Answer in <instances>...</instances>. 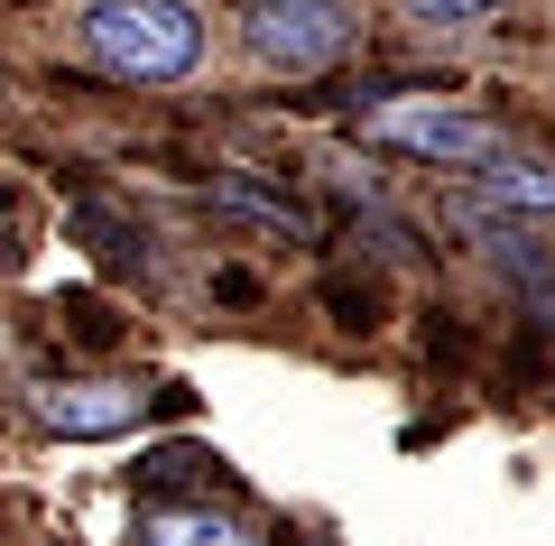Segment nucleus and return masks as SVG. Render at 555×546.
<instances>
[{
  "mask_svg": "<svg viewBox=\"0 0 555 546\" xmlns=\"http://www.w3.org/2000/svg\"><path fill=\"white\" fill-rule=\"evenodd\" d=\"M83 47L120 84H177L204 56V20H195V0H93Z\"/></svg>",
  "mask_w": 555,
  "mask_h": 546,
  "instance_id": "f257e3e1",
  "label": "nucleus"
},
{
  "mask_svg": "<svg viewBox=\"0 0 555 546\" xmlns=\"http://www.w3.org/2000/svg\"><path fill=\"white\" fill-rule=\"evenodd\" d=\"M361 139L408 149V157H426V167H473V176L509 149V130H500V120L454 112V102H371V112H361Z\"/></svg>",
  "mask_w": 555,
  "mask_h": 546,
  "instance_id": "f03ea898",
  "label": "nucleus"
},
{
  "mask_svg": "<svg viewBox=\"0 0 555 546\" xmlns=\"http://www.w3.org/2000/svg\"><path fill=\"white\" fill-rule=\"evenodd\" d=\"M241 47L269 75H324L352 56V10L343 0H250L241 10Z\"/></svg>",
  "mask_w": 555,
  "mask_h": 546,
  "instance_id": "7ed1b4c3",
  "label": "nucleus"
},
{
  "mask_svg": "<svg viewBox=\"0 0 555 546\" xmlns=\"http://www.w3.org/2000/svg\"><path fill=\"white\" fill-rule=\"evenodd\" d=\"M139 408H149L139 380H38L28 390V417L47 435H130Z\"/></svg>",
  "mask_w": 555,
  "mask_h": 546,
  "instance_id": "20e7f679",
  "label": "nucleus"
},
{
  "mask_svg": "<svg viewBox=\"0 0 555 546\" xmlns=\"http://www.w3.org/2000/svg\"><path fill=\"white\" fill-rule=\"evenodd\" d=\"M454 223H463V232H473L481 251L500 259V278H509V288H518V296H528V306L555 325V259L528 241V223L500 214V204H481V195H463V204H454Z\"/></svg>",
  "mask_w": 555,
  "mask_h": 546,
  "instance_id": "39448f33",
  "label": "nucleus"
},
{
  "mask_svg": "<svg viewBox=\"0 0 555 546\" xmlns=\"http://www.w3.org/2000/svg\"><path fill=\"white\" fill-rule=\"evenodd\" d=\"M139 546H259V528L214 500H158L139 519Z\"/></svg>",
  "mask_w": 555,
  "mask_h": 546,
  "instance_id": "423d86ee",
  "label": "nucleus"
},
{
  "mask_svg": "<svg viewBox=\"0 0 555 546\" xmlns=\"http://www.w3.org/2000/svg\"><path fill=\"white\" fill-rule=\"evenodd\" d=\"M214 214H232V223H259V232H287V241H306V214L287 195H269V186H250V176H214Z\"/></svg>",
  "mask_w": 555,
  "mask_h": 546,
  "instance_id": "0eeeda50",
  "label": "nucleus"
},
{
  "mask_svg": "<svg viewBox=\"0 0 555 546\" xmlns=\"http://www.w3.org/2000/svg\"><path fill=\"white\" fill-rule=\"evenodd\" d=\"M481 186H491V204H528V214H555V157H509V149H500L491 167H481Z\"/></svg>",
  "mask_w": 555,
  "mask_h": 546,
  "instance_id": "6e6552de",
  "label": "nucleus"
},
{
  "mask_svg": "<svg viewBox=\"0 0 555 546\" xmlns=\"http://www.w3.org/2000/svg\"><path fill=\"white\" fill-rule=\"evenodd\" d=\"M75 232H93V251L120 259V269H149V232H139V223L102 214V204H75Z\"/></svg>",
  "mask_w": 555,
  "mask_h": 546,
  "instance_id": "1a4fd4ad",
  "label": "nucleus"
},
{
  "mask_svg": "<svg viewBox=\"0 0 555 546\" xmlns=\"http://www.w3.org/2000/svg\"><path fill=\"white\" fill-rule=\"evenodd\" d=\"M408 20H426V28H481V20H500L509 0H398Z\"/></svg>",
  "mask_w": 555,
  "mask_h": 546,
  "instance_id": "9d476101",
  "label": "nucleus"
},
{
  "mask_svg": "<svg viewBox=\"0 0 555 546\" xmlns=\"http://www.w3.org/2000/svg\"><path fill=\"white\" fill-rule=\"evenodd\" d=\"M324 296H334V325H352V333H371V325H379V296H371V288H352V278H334Z\"/></svg>",
  "mask_w": 555,
  "mask_h": 546,
  "instance_id": "9b49d317",
  "label": "nucleus"
},
{
  "mask_svg": "<svg viewBox=\"0 0 555 546\" xmlns=\"http://www.w3.org/2000/svg\"><path fill=\"white\" fill-rule=\"evenodd\" d=\"M28 259V214H20V195H0V269H20Z\"/></svg>",
  "mask_w": 555,
  "mask_h": 546,
  "instance_id": "f8f14e48",
  "label": "nucleus"
},
{
  "mask_svg": "<svg viewBox=\"0 0 555 546\" xmlns=\"http://www.w3.org/2000/svg\"><path fill=\"white\" fill-rule=\"evenodd\" d=\"M306 546H324V537H306Z\"/></svg>",
  "mask_w": 555,
  "mask_h": 546,
  "instance_id": "ddd939ff",
  "label": "nucleus"
}]
</instances>
